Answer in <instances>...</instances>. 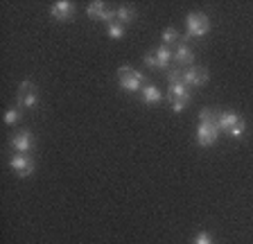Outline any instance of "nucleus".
I'll return each mask as SVG.
<instances>
[{
  "mask_svg": "<svg viewBox=\"0 0 253 244\" xmlns=\"http://www.w3.org/2000/svg\"><path fill=\"white\" fill-rule=\"evenodd\" d=\"M21 120V106H9L5 111V124H16V122Z\"/></svg>",
  "mask_w": 253,
  "mask_h": 244,
  "instance_id": "17",
  "label": "nucleus"
},
{
  "mask_svg": "<svg viewBox=\"0 0 253 244\" xmlns=\"http://www.w3.org/2000/svg\"><path fill=\"white\" fill-rule=\"evenodd\" d=\"M50 16L57 18V21H70V18H75V2H70V0L54 2L52 9H50Z\"/></svg>",
  "mask_w": 253,
  "mask_h": 244,
  "instance_id": "10",
  "label": "nucleus"
},
{
  "mask_svg": "<svg viewBox=\"0 0 253 244\" xmlns=\"http://www.w3.org/2000/svg\"><path fill=\"white\" fill-rule=\"evenodd\" d=\"M190 97H192L190 86H185V84H169L168 86V102L169 104H185L188 106Z\"/></svg>",
  "mask_w": 253,
  "mask_h": 244,
  "instance_id": "8",
  "label": "nucleus"
},
{
  "mask_svg": "<svg viewBox=\"0 0 253 244\" xmlns=\"http://www.w3.org/2000/svg\"><path fill=\"white\" fill-rule=\"evenodd\" d=\"M168 81H169V84H183V68L169 70V73H168Z\"/></svg>",
  "mask_w": 253,
  "mask_h": 244,
  "instance_id": "20",
  "label": "nucleus"
},
{
  "mask_svg": "<svg viewBox=\"0 0 253 244\" xmlns=\"http://www.w3.org/2000/svg\"><path fill=\"white\" fill-rule=\"evenodd\" d=\"M163 100V93H161V88L158 86H145L142 88V102L145 104H158V102Z\"/></svg>",
  "mask_w": 253,
  "mask_h": 244,
  "instance_id": "13",
  "label": "nucleus"
},
{
  "mask_svg": "<svg viewBox=\"0 0 253 244\" xmlns=\"http://www.w3.org/2000/svg\"><path fill=\"white\" fill-rule=\"evenodd\" d=\"M240 118H242V116H237L235 111H221L219 113V131L221 133H228L237 124V122H240Z\"/></svg>",
  "mask_w": 253,
  "mask_h": 244,
  "instance_id": "12",
  "label": "nucleus"
},
{
  "mask_svg": "<svg viewBox=\"0 0 253 244\" xmlns=\"http://www.w3.org/2000/svg\"><path fill=\"white\" fill-rule=\"evenodd\" d=\"M179 43H181V34L174 27H168L163 32V45H179Z\"/></svg>",
  "mask_w": 253,
  "mask_h": 244,
  "instance_id": "16",
  "label": "nucleus"
},
{
  "mask_svg": "<svg viewBox=\"0 0 253 244\" xmlns=\"http://www.w3.org/2000/svg\"><path fill=\"white\" fill-rule=\"evenodd\" d=\"M183 84L185 86H206L208 84V70L201 66H190L183 70Z\"/></svg>",
  "mask_w": 253,
  "mask_h": 244,
  "instance_id": "7",
  "label": "nucleus"
},
{
  "mask_svg": "<svg viewBox=\"0 0 253 244\" xmlns=\"http://www.w3.org/2000/svg\"><path fill=\"white\" fill-rule=\"evenodd\" d=\"M211 32V21L206 16L204 11H192L188 14L185 18V34L181 37V43H188L190 39H199V37H206V34Z\"/></svg>",
  "mask_w": 253,
  "mask_h": 244,
  "instance_id": "2",
  "label": "nucleus"
},
{
  "mask_svg": "<svg viewBox=\"0 0 253 244\" xmlns=\"http://www.w3.org/2000/svg\"><path fill=\"white\" fill-rule=\"evenodd\" d=\"M86 14H88V18H95V21H104L106 25L118 23V11L116 9H109V7H106V2H102V0L90 2L88 9H86Z\"/></svg>",
  "mask_w": 253,
  "mask_h": 244,
  "instance_id": "5",
  "label": "nucleus"
},
{
  "mask_svg": "<svg viewBox=\"0 0 253 244\" xmlns=\"http://www.w3.org/2000/svg\"><path fill=\"white\" fill-rule=\"evenodd\" d=\"M9 147L14 149L16 154H27V152H32V147H34V143H32V133L30 131L14 133L11 140H9Z\"/></svg>",
  "mask_w": 253,
  "mask_h": 244,
  "instance_id": "9",
  "label": "nucleus"
},
{
  "mask_svg": "<svg viewBox=\"0 0 253 244\" xmlns=\"http://www.w3.org/2000/svg\"><path fill=\"white\" fill-rule=\"evenodd\" d=\"M118 23L120 25H129V23L136 18V9L133 7H126V5H122V7H118Z\"/></svg>",
  "mask_w": 253,
  "mask_h": 244,
  "instance_id": "15",
  "label": "nucleus"
},
{
  "mask_svg": "<svg viewBox=\"0 0 253 244\" xmlns=\"http://www.w3.org/2000/svg\"><path fill=\"white\" fill-rule=\"evenodd\" d=\"M192 244H212V238H211L208 233H204V231H201V233H197V235H195Z\"/></svg>",
  "mask_w": 253,
  "mask_h": 244,
  "instance_id": "21",
  "label": "nucleus"
},
{
  "mask_svg": "<svg viewBox=\"0 0 253 244\" xmlns=\"http://www.w3.org/2000/svg\"><path fill=\"white\" fill-rule=\"evenodd\" d=\"M244 129H247V122H244V118H240V122H237L235 127H233L231 131L226 133V136H231V138H237V140H240V138L244 136Z\"/></svg>",
  "mask_w": 253,
  "mask_h": 244,
  "instance_id": "19",
  "label": "nucleus"
},
{
  "mask_svg": "<svg viewBox=\"0 0 253 244\" xmlns=\"http://www.w3.org/2000/svg\"><path fill=\"white\" fill-rule=\"evenodd\" d=\"M118 81H120V88L129 90V93L145 88V75L138 73V70L131 68V66H122V68H118Z\"/></svg>",
  "mask_w": 253,
  "mask_h": 244,
  "instance_id": "3",
  "label": "nucleus"
},
{
  "mask_svg": "<svg viewBox=\"0 0 253 244\" xmlns=\"http://www.w3.org/2000/svg\"><path fill=\"white\" fill-rule=\"evenodd\" d=\"M172 61H174V64H179L181 68H190V66H192V61H195V54H192V50H190L188 45L179 43V45H176V50L172 52Z\"/></svg>",
  "mask_w": 253,
  "mask_h": 244,
  "instance_id": "11",
  "label": "nucleus"
},
{
  "mask_svg": "<svg viewBox=\"0 0 253 244\" xmlns=\"http://www.w3.org/2000/svg\"><path fill=\"white\" fill-rule=\"evenodd\" d=\"M37 104H39V90L34 86V81L32 80L21 81V86H18V106L21 109H34Z\"/></svg>",
  "mask_w": 253,
  "mask_h": 244,
  "instance_id": "4",
  "label": "nucleus"
},
{
  "mask_svg": "<svg viewBox=\"0 0 253 244\" xmlns=\"http://www.w3.org/2000/svg\"><path fill=\"white\" fill-rule=\"evenodd\" d=\"M219 138V113L212 109H201L199 113V127H197V145L211 147Z\"/></svg>",
  "mask_w": 253,
  "mask_h": 244,
  "instance_id": "1",
  "label": "nucleus"
},
{
  "mask_svg": "<svg viewBox=\"0 0 253 244\" xmlns=\"http://www.w3.org/2000/svg\"><path fill=\"white\" fill-rule=\"evenodd\" d=\"M145 64H147L149 68H156V59H154V52H147V54H145Z\"/></svg>",
  "mask_w": 253,
  "mask_h": 244,
  "instance_id": "22",
  "label": "nucleus"
},
{
  "mask_svg": "<svg viewBox=\"0 0 253 244\" xmlns=\"http://www.w3.org/2000/svg\"><path fill=\"white\" fill-rule=\"evenodd\" d=\"M106 34H109L111 39H122L125 37V25H120V23H111V25H106Z\"/></svg>",
  "mask_w": 253,
  "mask_h": 244,
  "instance_id": "18",
  "label": "nucleus"
},
{
  "mask_svg": "<svg viewBox=\"0 0 253 244\" xmlns=\"http://www.w3.org/2000/svg\"><path fill=\"white\" fill-rule=\"evenodd\" d=\"M9 167L21 176V179H25V176H30L32 172H34V159L27 154H14L9 159Z\"/></svg>",
  "mask_w": 253,
  "mask_h": 244,
  "instance_id": "6",
  "label": "nucleus"
},
{
  "mask_svg": "<svg viewBox=\"0 0 253 244\" xmlns=\"http://www.w3.org/2000/svg\"><path fill=\"white\" fill-rule=\"evenodd\" d=\"M154 59H156V70L165 68V66L172 61V50H169L168 45H161V48L154 50Z\"/></svg>",
  "mask_w": 253,
  "mask_h": 244,
  "instance_id": "14",
  "label": "nucleus"
}]
</instances>
